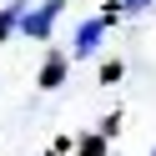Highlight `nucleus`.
Masks as SVG:
<instances>
[{
    "label": "nucleus",
    "mask_w": 156,
    "mask_h": 156,
    "mask_svg": "<svg viewBox=\"0 0 156 156\" xmlns=\"http://www.w3.org/2000/svg\"><path fill=\"white\" fill-rule=\"evenodd\" d=\"M61 10H66V0H41V5H30V10L20 15V35L25 41H51V25H55Z\"/></svg>",
    "instance_id": "nucleus-1"
},
{
    "label": "nucleus",
    "mask_w": 156,
    "mask_h": 156,
    "mask_svg": "<svg viewBox=\"0 0 156 156\" xmlns=\"http://www.w3.org/2000/svg\"><path fill=\"white\" fill-rule=\"evenodd\" d=\"M106 30H111V20L106 15H91V20H81L76 25V35H71V61H86V55H96L101 51V41H106Z\"/></svg>",
    "instance_id": "nucleus-2"
},
{
    "label": "nucleus",
    "mask_w": 156,
    "mask_h": 156,
    "mask_svg": "<svg viewBox=\"0 0 156 156\" xmlns=\"http://www.w3.org/2000/svg\"><path fill=\"white\" fill-rule=\"evenodd\" d=\"M66 76H71V55H66L61 45H51L45 61H41V91H61Z\"/></svg>",
    "instance_id": "nucleus-3"
},
{
    "label": "nucleus",
    "mask_w": 156,
    "mask_h": 156,
    "mask_svg": "<svg viewBox=\"0 0 156 156\" xmlns=\"http://www.w3.org/2000/svg\"><path fill=\"white\" fill-rule=\"evenodd\" d=\"M25 10H30V0H5V10H0V45L20 30V15Z\"/></svg>",
    "instance_id": "nucleus-4"
},
{
    "label": "nucleus",
    "mask_w": 156,
    "mask_h": 156,
    "mask_svg": "<svg viewBox=\"0 0 156 156\" xmlns=\"http://www.w3.org/2000/svg\"><path fill=\"white\" fill-rule=\"evenodd\" d=\"M81 156H106V136H101V131L81 136Z\"/></svg>",
    "instance_id": "nucleus-5"
},
{
    "label": "nucleus",
    "mask_w": 156,
    "mask_h": 156,
    "mask_svg": "<svg viewBox=\"0 0 156 156\" xmlns=\"http://www.w3.org/2000/svg\"><path fill=\"white\" fill-rule=\"evenodd\" d=\"M151 5H156V0H116V5H111V15H141V10H151Z\"/></svg>",
    "instance_id": "nucleus-6"
},
{
    "label": "nucleus",
    "mask_w": 156,
    "mask_h": 156,
    "mask_svg": "<svg viewBox=\"0 0 156 156\" xmlns=\"http://www.w3.org/2000/svg\"><path fill=\"white\" fill-rule=\"evenodd\" d=\"M101 81H121V61H106L101 66Z\"/></svg>",
    "instance_id": "nucleus-7"
},
{
    "label": "nucleus",
    "mask_w": 156,
    "mask_h": 156,
    "mask_svg": "<svg viewBox=\"0 0 156 156\" xmlns=\"http://www.w3.org/2000/svg\"><path fill=\"white\" fill-rule=\"evenodd\" d=\"M151 156H156V151H151Z\"/></svg>",
    "instance_id": "nucleus-8"
}]
</instances>
